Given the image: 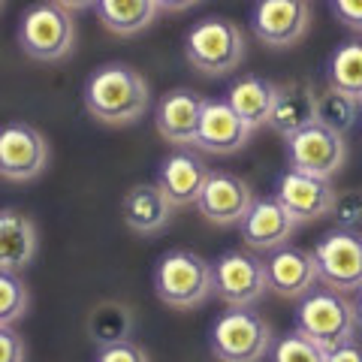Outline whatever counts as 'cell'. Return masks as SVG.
Wrapping results in <instances>:
<instances>
[{
    "instance_id": "cell-36",
    "label": "cell",
    "mask_w": 362,
    "mask_h": 362,
    "mask_svg": "<svg viewBox=\"0 0 362 362\" xmlns=\"http://www.w3.org/2000/svg\"><path fill=\"white\" fill-rule=\"evenodd\" d=\"M354 305H356V323H359V329H362V290H359V299Z\"/></svg>"
},
{
    "instance_id": "cell-23",
    "label": "cell",
    "mask_w": 362,
    "mask_h": 362,
    "mask_svg": "<svg viewBox=\"0 0 362 362\" xmlns=\"http://www.w3.org/2000/svg\"><path fill=\"white\" fill-rule=\"evenodd\" d=\"M97 18L118 37L142 33L160 13L157 0H97Z\"/></svg>"
},
{
    "instance_id": "cell-12",
    "label": "cell",
    "mask_w": 362,
    "mask_h": 362,
    "mask_svg": "<svg viewBox=\"0 0 362 362\" xmlns=\"http://www.w3.org/2000/svg\"><path fill=\"white\" fill-rule=\"evenodd\" d=\"M338 190L329 185V178H317L299 169H287L275 181V197L281 206L290 211V218L296 223H314L329 218L332 202Z\"/></svg>"
},
{
    "instance_id": "cell-31",
    "label": "cell",
    "mask_w": 362,
    "mask_h": 362,
    "mask_svg": "<svg viewBox=\"0 0 362 362\" xmlns=\"http://www.w3.org/2000/svg\"><path fill=\"white\" fill-rule=\"evenodd\" d=\"M0 362H28V344L13 326H0Z\"/></svg>"
},
{
    "instance_id": "cell-5",
    "label": "cell",
    "mask_w": 362,
    "mask_h": 362,
    "mask_svg": "<svg viewBox=\"0 0 362 362\" xmlns=\"http://www.w3.org/2000/svg\"><path fill=\"white\" fill-rule=\"evenodd\" d=\"M18 45L33 61L54 64L64 61L76 49V21L70 9L54 0H40L21 13L18 21Z\"/></svg>"
},
{
    "instance_id": "cell-34",
    "label": "cell",
    "mask_w": 362,
    "mask_h": 362,
    "mask_svg": "<svg viewBox=\"0 0 362 362\" xmlns=\"http://www.w3.org/2000/svg\"><path fill=\"white\" fill-rule=\"evenodd\" d=\"M202 0H157L160 13H185V9H194Z\"/></svg>"
},
{
    "instance_id": "cell-11",
    "label": "cell",
    "mask_w": 362,
    "mask_h": 362,
    "mask_svg": "<svg viewBox=\"0 0 362 362\" xmlns=\"http://www.w3.org/2000/svg\"><path fill=\"white\" fill-rule=\"evenodd\" d=\"M311 28L308 0H257L251 9L254 37L269 49H290Z\"/></svg>"
},
{
    "instance_id": "cell-37",
    "label": "cell",
    "mask_w": 362,
    "mask_h": 362,
    "mask_svg": "<svg viewBox=\"0 0 362 362\" xmlns=\"http://www.w3.org/2000/svg\"><path fill=\"white\" fill-rule=\"evenodd\" d=\"M0 9H4V0H0Z\"/></svg>"
},
{
    "instance_id": "cell-26",
    "label": "cell",
    "mask_w": 362,
    "mask_h": 362,
    "mask_svg": "<svg viewBox=\"0 0 362 362\" xmlns=\"http://www.w3.org/2000/svg\"><path fill=\"white\" fill-rule=\"evenodd\" d=\"M356 118H359V100L356 97H350L332 85L317 90V124H323V127L344 136L347 130H354Z\"/></svg>"
},
{
    "instance_id": "cell-14",
    "label": "cell",
    "mask_w": 362,
    "mask_h": 362,
    "mask_svg": "<svg viewBox=\"0 0 362 362\" xmlns=\"http://www.w3.org/2000/svg\"><path fill=\"white\" fill-rule=\"evenodd\" d=\"M293 230H296V221L290 218V211L281 206L275 197L254 199L239 223L242 242L257 254H269V251H275V247L287 245Z\"/></svg>"
},
{
    "instance_id": "cell-10",
    "label": "cell",
    "mask_w": 362,
    "mask_h": 362,
    "mask_svg": "<svg viewBox=\"0 0 362 362\" xmlns=\"http://www.w3.org/2000/svg\"><path fill=\"white\" fill-rule=\"evenodd\" d=\"M49 139L28 121H9L0 127V178L30 181L49 166Z\"/></svg>"
},
{
    "instance_id": "cell-38",
    "label": "cell",
    "mask_w": 362,
    "mask_h": 362,
    "mask_svg": "<svg viewBox=\"0 0 362 362\" xmlns=\"http://www.w3.org/2000/svg\"><path fill=\"white\" fill-rule=\"evenodd\" d=\"M359 106H362V97H359Z\"/></svg>"
},
{
    "instance_id": "cell-20",
    "label": "cell",
    "mask_w": 362,
    "mask_h": 362,
    "mask_svg": "<svg viewBox=\"0 0 362 362\" xmlns=\"http://www.w3.org/2000/svg\"><path fill=\"white\" fill-rule=\"evenodd\" d=\"M40 247L37 223L18 209H0V269L21 272L33 263Z\"/></svg>"
},
{
    "instance_id": "cell-2",
    "label": "cell",
    "mask_w": 362,
    "mask_h": 362,
    "mask_svg": "<svg viewBox=\"0 0 362 362\" xmlns=\"http://www.w3.org/2000/svg\"><path fill=\"white\" fill-rule=\"evenodd\" d=\"M296 332L305 335L317 347L332 350L338 344L356 338V305L350 302L344 293L338 290H308L305 296H299L296 317H293Z\"/></svg>"
},
{
    "instance_id": "cell-25",
    "label": "cell",
    "mask_w": 362,
    "mask_h": 362,
    "mask_svg": "<svg viewBox=\"0 0 362 362\" xmlns=\"http://www.w3.org/2000/svg\"><path fill=\"white\" fill-rule=\"evenodd\" d=\"M88 332L100 347L124 341L133 332V311L121 302H100L88 317Z\"/></svg>"
},
{
    "instance_id": "cell-7",
    "label": "cell",
    "mask_w": 362,
    "mask_h": 362,
    "mask_svg": "<svg viewBox=\"0 0 362 362\" xmlns=\"http://www.w3.org/2000/svg\"><path fill=\"white\" fill-rule=\"evenodd\" d=\"M317 281L338 293L362 290V233L335 226L314 245Z\"/></svg>"
},
{
    "instance_id": "cell-9",
    "label": "cell",
    "mask_w": 362,
    "mask_h": 362,
    "mask_svg": "<svg viewBox=\"0 0 362 362\" xmlns=\"http://www.w3.org/2000/svg\"><path fill=\"white\" fill-rule=\"evenodd\" d=\"M214 269V293L230 308H251L266 296V263L251 251H226Z\"/></svg>"
},
{
    "instance_id": "cell-15",
    "label": "cell",
    "mask_w": 362,
    "mask_h": 362,
    "mask_svg": "<svg viewBox=\"0 0 362 362\" xmlns=\"http://www.w3.org/2000/svg\"><path fill=\"white\" fill-rule=\"evenodd\" d=\"M206 100L209 97H202L190 88H175V90H169V94H163L160 103H157V109H154L157 133H160L166 142L181 145V148L194 145L202 109H206Z\"/></svg>"
},
{
    "instance_id": "cell-18",
    "label": "cell",
    "mask_w": 362,
    "mask_h": 362,
    "mask_svg": "<svg viewBox=\"0 0 362 362\" xmlns=\"http://www.w3.org/2000/svg\"><path fill=\"white\" fill-rule=\"evenodd\" d=\"M211 169L206 166V160L197 151L178 148L160 163V173H157V185L169 197L173 206H197V199L206 187Z\"/></svg>"
},
{
    "instance_id": "cell-29",
    "label": "cell",
    "mask_w": 362,
    "mask_h": 362,
    "mask_svg": "<svg viewBox=\"0 0 362 362\" xmlns=\"http://www.w3.org/2000/svg\"><path fill=\"white\" fill-rule=\"evenodd\" d=\"M329 218H335L341 230H356L362 223V190H341V194H335Z\"/></svg>"
},
{
    "instance_id": "cell-17",
    "label": "cell",
    "mask_w": 362,
    "mask_h": 362,
    "mask_svg": "<svg viewBox=\"0 0 362 362\" xmlns=\"http://www.w3.org/2000/svg\"><path fill=\"white\" fill-rule=\"evenodd\" d=\"M266 281L269 290L278 293L284 299H299L317 284V266H314V254L302 251L296 245H281L275 251L266 254Z\"/></svg>"
},
{
    "instance_id": "cell-21",
    "label": "cell",
    "mask_w": 362,
    "mask_h": 362,
    "mask_svg": "<svg viewBox=\"0 0 362 362\" xmlns=\"http://www.w3.org/2000/svg\"><path fill=\"white\" fill-rule=\"evenodd\" d=\"M317 121V90L311 82H287L278 85V97L269 115V127L278 136H293Z\"/></svg>"
},
{
    "instance_id": "cell-4",
    "label": "cell",
    "mask_w": 362,
    "mask_h": 362,
    "mask_svg": "<svg viewBox=\"0 0 362 362\" xmlns=\"http://www.w3.org/2000/svg\"><path fill=\"white\" fill-rule=\"evenodd\" d=\"M154 293L169 308H197L214 293V269L194 251H169L154 266Z\"/></svg>"
},
{
    "instance_id": "cell-28",
    "label": "cell",
    "mask_w": 362,
    "mask_h": 362,
    "mask_svg": "<svg viewBox=\"0 0 362 362\" xmlns=\"http://www.w3.org/2000/svg\"><path fill=\"white\" fill-rule=\"evenodd\" d=\"M269 362H326V350L317 347L314 341H308L305 335H299L293 329L284 338L272 341Z\"/></svg>"
},
{
    "instance_id": "cell-35",
    "label": "cell",
    "mask_w": 362,
    "mask_h": 362,
    "mask_svg": "<svg viewBox=\"0 0 362 362\" xmlns=\"http://www.w3.org/2000/svg\"><path fill=\"white\" fill-rule=\"evenodd\" d=\"M54 4L64 6V9H70V13H82V9L97 6V0H54Z\"/></svg>"
},
{
    "instance_id": "cell-19",
    "label": "cell",
    "mask_w": 362,
    "mask_h": 362,
    "mask_svg": "<svg viewBox=\"0 0 362 362\" xmlns=\"http://www.w3.org/2000/svg\"><path fill=\"white\" fill-rule=\"evenodd\" d=\"M173 202L160 190V185H133L121 202V218L139 235H157L163 233L173 221Z\"/></svg>"
},
{
    "instance_id": "cell-22",
    "label": "cell",
    "mask_w": 362,
    "mask_h": 362,
    "mask_svg": "<svg viewBox=\"0 0 362 362\" xmlns=\"http://www.w3.org/2000/svg\"><path fill=\"white\" fill-rule=\"evenodd\" d=\"M275 97H278V85L275 82H269V78H263V76L247 73V76L233 78L223 100L239 112V118L247 124V127L257 130V127H263V124H269Z\"/></svg>"
},
{
    "instance_id": "cell-30",
    "label": "cell",
    "mask_w": 362,
    "mask_h": 362,
    "mask_svg": "<svg viewBox=\"0 0 362 362\" xmlns=\"http://www.w3.org/2000/svg\"><path fill=\"white\" fill-rule=\"evenodd\" d=\"M94 362H151V359H148V354H145V347L130 341V338H124V341L100 347Z\"/></svg>"
},
{
    "instance_id": "cell-33",
    "label": "cell",
    "mask_w": 362,
    "mask_h": 362,
    "mask_svg": "<svg viewBox=\"0 0 362 362\" xmlns=\"http://www.w3.org/2000/svg\"><path fill=\"white\" fill-rule=\"evenodd\" d=\"M326 362H362V344L356 338H350V341L326 350Z\"/></svg>"
},
{
    "instance_id": "cell-16",
    "label": "cell",
    "mask_w": 362,
    "mask_h": 362,
    "mask_svg": "<svg viewBox=\"0 0 362 362\" xmlns=\"http://www.w3.org/2000/svg\"><path fill=\"white\" fill-rule=\"evenodd\" d=\"M251 133L254 130L239 118V112L226 100H206L194 148L206 154H235L247 145Z\"/></svg>"
},
{
    "instance_id": "cell-8",
    "label": "cell",
    "mask_w": 362,
    "mask_h": 362,
    "mask_svg": "<svg viewBox=\"0 0 362 362\" xmlns=\"http://www.w3.org/2000/svg\"><path fill=\"white\" fill-rule=\"evenodd\" d=\"M287 160L290 169H299V173L317 178H332L335 173H341L347 160L344 136L314 121L299 133L287 136Z\"/></svg>"
},
{
    "instance_id": "cell-6",
    "label": "cell",
    "mask_w": 362,
    "mask_h": 362,
    "mask_svg": "<svg viewBox=\"0 0 362 362\" xmlns=\"http://www.w3.org/2000/svg\"><path fill=\"white\" fill-rule=\"evenodd\" d=\"M272 326L254 308H230L211 326V354L218 362H263L272 350Z\"/></svg>"
},
{
    "instance_id": "cell-3",
    "label": "cell",
    "mask_w": 362,
    "mask_h": 362,
    "mask_svg": "<svg viewBox=\"0 0 362 362\" xmlns=\"http://www.w3.org/2000/svg\"><path fill=\"white\" fill-rule=\"evenodd\" d=\"M245 33L230 18H202L185 37V58L202 76H230L245 61Z\"/></svg>"
},
{
    "instance_id": "cell-32",
    "label": "cell",
    "mask_w": 362,
    "mask_h": 362,
    "mask_svg": "<svg viewBox=\"0 0 362 362\" xmlns=\"http://www.w3.org/2000/svg\"><path fill=\"white\" fill-rule=\"evenodd\" d=\"M329 9L338 18V25L362 33V0H329Z\"/></svg>"
},
{
    "instance_id": "cell-27",
    "label": "cell",
    "mask_w": 362,
    "mask_h": 362,
    "mask_svg": "<svg viewBox=\"0 0 362 362\" xmlns=\"http://www.w3.org/2000/svg\"><path fill=\"white\" fill-rule=\"evenodd\" d=\"M30 308L28 284L18 278V272L0 269V326H13Z\"/></svg>"
},
{
    "instance_id": "cell-1",
    "label": "cell",
    "mask_w": 362,
    "mask_h": 362,
    "mask_svg": "<svg viewBox=\"0 0 362 362\" xmlns=\"http://www.w3.org/2000/svg\"><path fill=\"white\" fill-rule=\"evenodd\" d=\"M90 118L109 127H124L145 115L151 103V88L139 70L127 64H103L88 76L82 90Z\"/></svg>"
},
{
    "instance_id": "cell-13",
    "label": "cell",
    "mask_w": 362,
    "mask_h": 362,
    "mask_svg": "<svg viewBox=\"0 0 362 362\" xmlns=\"http://www.w3.org/2000/svg\"><path fill=\"white\" fill-rule=\"evenodd\" d=\"M254 199L257 197L251 194L247 181H242L233 173H223V169H211L206 178V187H202V194L197 199V209L209 223L233 226V223H242Z\"/></svg>"
},
{
    "instance_id": "cell-24",
    "label": "cell",
    "mask_w": 362,
    "mask_h": 362,
    "mask_svg": "<svg viewBox=\"0 0 362 362\" xmlns=\"http://www.w3.org/2000/svg\"><path fill=\"white\" fill-rule=\"evenodd\" d=\"M326 85L344 90L350 97H362V40L341 42L326 64Z\"/></svg>"
}]
</instances>
